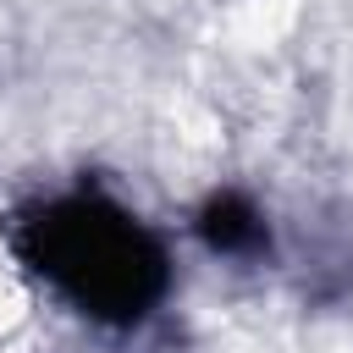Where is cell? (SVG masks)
I'll return each instance as SVG.
<instances>
[{
    "label": "cell",
    "mask_w": 353,
    "mask_h": 353,
    "mask_svg": "<svg viewBox=\"0 0 353 353\" xmlns=\"http://www.w3.org/2000/svg\"><path fill=\"white\" fill-rule=\"evenodd\" d=\"M193 232L210 254L221 259H265L270 254V221L259 215V204L237 188H221L199 204L193 215Z\"/></svg>",
    "instance_id": "obj_2"
},
{
    "label": "cell",
    "mask_w": 353,
    "mask_h": 353,
    "mask_svg": "<svg viewBox=\"0 0 353 353\" xmlns=\"http://www.w3.org/2000/svg\"><path fill=\"white\" fill-rule=\"evenodd\" d=\"M17 254L88 320L138 325L171 287L160 237L116 199L77 188L17 215Z\"/></svg>",
    "instance_id": "obj_1"
}]
</instances>
